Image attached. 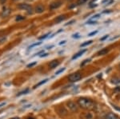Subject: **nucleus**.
<instances>
[{
	"instance_id": "nucleus-1",
	"label": "nucleus",
	"mask_w": 120,
	"mask_h": 119,
	"mask_svg": "<svg viewBox=\"0 0 120 119\" xmlns=\"http://www.w3.org/2000/svg\"><path fill=\"white\" fill-rule=\"evenodd\" d=\"M78 105L84 110H93L94 108V102L87 97H80L78 99Z\"/></svg>"
},
{
	"instance_id": "nucleus-2",
	"label": "nucleus",
	"mask_w": 120,
	"mask_h": 119,
	"mask_svg": "<svg viewBox=\"0 0 120 119\" xmlns=\"http://www.w3.org/2000/svg\"><path fill=\"white\" fill-rule=\"evenodd\" d=\"M82 78V74L79 72H76L74 73V74H71V75H69L68 77V80L71 82H78Z\"/></svg>"
},
{
	"instance_id": "nucleus-3",
	"label": "nucleus",
	"mask_w": 120,
	"mask_h": 119,
	"mask_svg": "<svg viewBox=\"0 0 120 119\" xmlns=\"http://www.w3.org/2000/svg\"><path fill=\"white\" fill-rule=\"evenodd\" d=\"M19 8L22 9V10H25V11H27V12L29 14H31L32 13V7L29 4H26V3H21V4H19Z\"/></svg>"
},
{
	"instance_id": "nucleus-4",
	"label": "nucleus",
	"mask_w": 120,
	"mask_h": 119,
	"mask_svg": "<svg viewBox=\"0 0 120 119\" xmlns=\"http://www.w3.org/2000/svg\"><path fill=\"white\" fill-rule=\"evenodd\" d=\"M11 9L9 8V7H5V8H3V10L1 12V17L3 18H7L11 14Z\"/></svg>"
},
{
	"instance_id": "nucleus-5",
	"label": "nucleus",
	"mask_w": 120,
	"mask_h": 119,
	"mask_svg": "<svg viewBox=\"0 0 120 119\" xmlns=\"http://www.w3.org/2000/svg\"><path fill=\"white\" fill-rule=\"evenodd\" d=\"M67 106H68V108L71 111H77L78 110L77 104L75 102H74V101H69V102H67Z\"/></svg>"
},
{
	"instance_id": "nucleus-6",
	"label": "nucleus",
	"mask_w": 120,
	"mask_h": 119,
	"mask_svg": "<svg viewBox=\"0 0 120 119\" xmlns=\"http://www.w3.org/2000/svg\"><path fill=\"white\" fill-rule=\"evenodd\" d=\"M62 5V3L60 1H57V2H54L52 3L51 5H50V9L51 10H55V9H57L59 8L60 6Z\"/></svg>"
},
{
	"instance_id": "nucleus-7",
	"label": "nucleus",
	"mask_w": 120,
	"mask_h": 119,
	"mask_svg": "<svg viewBox=\"0 0 120 119\" xmlns=\"http://www.w3.org/2000/svg\"><path fill=\"white\" fill-rule=\"evenodd\" d=\"M106 119H120V118L114 113H109L106 115Z\"/></svg>"
},
{
	"instance_id": "nucleus-8",
	"label": "nucleus",
	"mask_w": 120,
	"mask_h": 119,
	"mask_svg": "<svg viewBox=\"0 0 120 119\" xmlns=\"http://www.w3.org/2000/svg\"><path fill=\"white\" fill-rule=\"evenodd\" d=\"M59 65V62L58 60H53L51 61V62H50L49 64V67L51 69H54V68H56Z\"/></svg>"
},
{
	"instance_id": "nucleus-9",
	"label": "nucleus",
	"mask_w": 120,
	"mask_h": 119,
	"mask_svg": "<svg viewBox=\"0 0 120 119\" xmlns=\"http://www.w3.org/2000/svg\"><path fill=\"white\" fill-rule=\"evenodd\" d=\"M44 10H45V8H44L43 6L39 4L35 7V12L38 13V14H41V13H42L44 11Z\"/></svg>"
},
{
	"instance_id": "nucleus-10",
	"label": "nucleus",
	"mask_w": 120,
	"mask_h": 119,
	"mask_svg": "<svg viewBox=\"0 0 120 119\" xmlns=\"http://www.w3.org/2000/svg\"><path fill=\"white\" fill-rule=\"evenodd\" d=\"M86 51V49H84V50H80V51H79L78 53H76L74 55V56L72 57V59H76V58H78L79 57H80L81 55H82L83 54H84L85 52Z\"/></svg>"
},
{
	"instance_id": "nucleus-11",
	"label": "nucleus",
	"mask_w": 120,
	"mask_h": 119,
	"mask_svg": "<svg viewBox=\"0 0 120 119\" xmlns=\"http://www.w3.org/2000/svg\"><path fill=\"white\" fill-rule=\"evenodd\" d=\"M108 52H109V49H108V48H103V49H102L101 50L98 51L97 53V55H105Z\"/></svg>"
},
{
	"instance_id": "nucleus-12",
	"label": "nucleus",
	"mask_w": 120,
	"mask_h": 119,
	"mask_svg": "<svg viewBox=\"0 0 120 119\" xmlns=\"http://www.w3.org/2000/svg\"><path fill=\"white\" fill-rule=\"evenodd\" d=\"M65 18H66V15H64V14L60 15V16L57 17V18H55V22H56V23H59V22H63Z\"/></svg>"
},
{
	"instance_id": "nucleus-13",
	"label": "nucleus",
	"mask_w": 120,
	"mask_h": 119,
	"mask_svg": "<svg viewBox=\"0 0 120 119\" xmlns=\"http://www.w3.org/2000/svg\"><path fill=\"white\" fill-rule=\"evenodd\" d=\"M111 82L114 84H118L120 83V78H118V77H114V78H111Z\"/></svg>"
},
{
	"instance_id": "nucleus-14",
	"label": "nucleus",
	"mask_w": 120,
	"mask_h": 119,
	"mask_svg": "<svg viewBox=\"0 0 120 119\" xmlns=\"http://www.w3.org/2000/svg\"><path fill=\"white\" fill-rule=\"evenodd\" d=\"M48 81V79L46 78V79H44V80H42V82H38V83L37 84V85H35L34 86V88H37V87H38V86H42V84H44V83H46V82Z\"/></svg>"
},
{
	"instance_id": "nucleus-15",
	"label": "nucleus",
	"mask_w": 120,
	"mask_h": 119,
	"mask_svg": "<svg viewBox=\"0 0 120 119\" xmlns=\"http://www.w3.org/2000/svg\"><path fill=\"white\" fill-rule=\"evenodd\" d=\"M92 40H90V41H87V42H85L84 43H82L80 45V47H86V46H88V45H90V44H91L92 43Z\"/></svg>"
},
{
	"instance_id": "nucleus-16",
	"label": "nucleus",
	"mask_w": 120,
	"mask_h": 119,
	"mask_svg": "<svg viewBox=\"0 0 120 119\" xmlns=\"http://www.w3.org/2000/svg\"><path fill=\"white\" fill-rule=\"evenodd\" d=\"M29 90H30L29 89H26V90H22V91H21V92H19V93L17 94V96H20V95H22V94H27Z\"/></svg>"
},
{
	"instance_id": "nucleus-17",
	"label": "nucleus",
	"mask_w": 120,
	"mask_h": 119,
	"mask_svg": "<svg viewBox=\"0 0 120 119\" xmlns=\"http://www.w3.org/2000/svg\"><path fill=\"white\" fill-rule=\"evenodd\" d=\"M90 60H91L90 58H88V59H86V60H84V61H83V62L80 64V66H84L86 64H87L88 62H90Z\"/></svg>"
},
{
	"instance_id": "nucleus-18",
	"label": "nucleus",
	"mask_w": 120,
	"mask_h": 119,
	"mask_svg": "<svg viewBox=\"0 0 120 119\" xmlns=\"http://www.w3.org/2000/svg\"><path fill=\"white\" fill-rule=\"evenodd\" d=\"M86 1H88V0H78L77 1V5H82L84 4L85 3H86Z\"/></svg>"
},
{
	"instance_id": "nucleus-19",
	"label": "nucleus",
	"mask_w": 120,
	"mask_h": 119,
	"mask_svg": "<svg viewBox=\"0 0 120 119\" xmlns=\"http://www.w3.org/2000/svg\"><path fill=\"white\" fill-rule=\"evenodd\" d=\"M23 19H25V17L22 16V15H18V16L16 17V18H15V20L17 21V22H19V21H22Z\"/></svg>"
},
{
	"instance_id": "nucleus-20",
	"label": "nucleus",
	"mask_w": 120,
	"mask_h": 119,
	"mask_svg": "<svg viewBox=\"0 0 120 119\" xmlns=\"http://www.w3.org/2000/svg\"><path fill=\"white\" fill-rule=\"evenodd\" d=\"M36 64H37V62H31V63H30V64H28L27 66H26V67H27V68H31V67H33V66H35Z\"/></svg>"
},
{
	"instance_id": "nucleus-21",
	"label": "nucleus",
	"mask_w": 120,
	"mask_h": 119,
	"mask_svg": "<svg viewBox=\"0 0 120 119\" xmlns=\"http://www.w3.org/2000/svg\"><path fill=\"white\" fill-rule=\"evenodd\" d=\"M49 34H50V33H47V34H44V35H42V37H39V38H38V39H40V40H42V39H44V38H47V36L49 35Z\"/></svg>"
},
{
	"instance_id": "nucleus-22",
	"label": "nucleus",
	"mask_w": 120,
	"mask_h": 119,
	"mask_svg": "<svg viewBox=\"0 0 120 119\" xmlns=\"http://www.w3.org/2000/svg\"><path fill=\"white\" fill-rule=\"evenodd\" d=\"M98 33V30H95V31H92L91 33H90V34H88V36H90V37H91V36L93 35H95L96 34Z\"/></svg>"
},
{
	"instance_id": "nucleus-23",
	"label": "nucleus",
	"mask_w": 120,
	"mask_h": 119,
	"mask_svg": "<svg viewBox=\"0 0 120 119\" xmlns=\"http://www.w3.org/2000/svg\"><path fill=\"white\" fill-rule=\"evenodd\" d=\"M40 44H41V43H34V44H32L31 46H30V47H29V49H30V48H32V47H36V46L40 45Z\"/></svg>"
},
{
	"instance_id": "nucleus-24",
	"label": "nucleus",
	"mask_w": 120,
	"mask_h": 119,
	"mask_svg": "<svg viewBox=\"0 0 120 119\" xmlns=\"http://www.w3.org/2000/svg\"><path fill=\"white\" fill-rule=\"evenodd\" d=\"M65 70V68H62V69H60V70H58L57 72L55 73V74H59L60 73H62V72H63Z\"/></svg>"
},
{
	"instance_id": "nucleus-25",
	"label": "nucleus",
	"mask_w": 120,
	"mask_h": 119,
	"mask_svg": "<svg viewBox=\"0 0 120 119\" xmlns=\"http://www.w3.org/2000/svg\"><path fill=\"white\" fill-rule=\"evenodd\" d=\"M86 23L87 24H96L97 23V22H96V21H93V20H90V21H88L87 22H86Z\"/></svg>"
},
{
	"instance_id": "nucleus-26",
	"label": "nucleus",
	"mask_w": 120,
	"mask_h": 119,
	"mask_svg": "<svg viewBox=\"0 0 120 119\" xmlns=\"http://www.w3.org/2000/svg\"><path fill=\"white\" fill-rule=\"evenodd\" d=\"M99 16H100V14H95V15H94V16L92 17V18H91V19H90V20H94V18H98V17H99Z\"/></svg>"
},
{
	"instance_id": "nucleus-27",
	"label": "nucleus",
	"mask_w": 120,
	"mask_h": 119,
	"mask_svg": "<svg viewBox=\"0 0 120 119\" xmlns=\"http://www.w3.org/2000/svg\"><path fill=\"white\" fill-rule=\"evenodd\" d=\"M108 36H109V35H105V36H104V37L101 38H100V41H104V40L106 39V38H108Z\"/></svg>"
},
{
	"instance_id": "nucleus-28",
	"label": "nucleus",
	"mask_w": 120,
	"mask_h": 119,
	"mask_svg": "<svg viewBox=\"0 0 120 119\" xmlns=\"http://www.w3.org/2000/svg\"><path fill=\"white\" fill-rule=\"evenodd\" d=\"M6 2H7V0H0V4L4 5L6 3Z\"/></svg>"
},
{
	"instance_id": "nucleus-29",
	"label": "nucleus",
	"mask_w": 120,
	"mask_h": 119,
	"mask_svg": "<svg viewBox=\"0 0 120 119\" xmlns=\"http://www.w3.org/2000/svg\"><path fill=\"white\" fill-rule=\"evenodd\" d=\"M94 7H97V4H93V3H90V8H93Z\"/></svg>"
},
{
	"instance_id": "nucleus-30",
	"label": "nucleus",
	"mask_w": 120,
	"mask_h": 119,
	"mask_svg": "<svg viewBox=\"0 0 120 119\" xmlns=\"http://www.w3.org/2000/svg\"><path fill=\"white\" fill-rule=\"evenodd\" d=\"M102 13H104V14H106V13H111V11H110V10H106V11H102Z\"/></svg>"
},
{
	"instance_id": "nucleus-31",
	"label": "nucleus",
	"mask_w": 120,
	"mask_h": 119,
	"mask_svg": "<svg viewBox=\"0 0 120 119\" xmlns=\"http://www.w3.org/2000/svg\"><path fill=\"white\" fill-rule=\"evenodd\" d=\"M115 91H120V86H117V87H115Z\"/></svg>"
},
{
	"instance_id": "nucleus-32",
	"label": "nucleus",
	"mask_w": 120,
	"mask_h": 119,
	"mask_svg": "<svg viewBox=\"0 0 120 119\" xmlns=\"http://www.w3.org/2000/svg\"><path fill=\"white\" fill-rule=\"evenodd\" d=\"M6 40V38L4 37V38H1V39H0V43H3V42H4Z\"/></svg>"
},
{
	"instance_id": "nucleus-33",
	"label": "nucleus",
	"mask_w": 120,
	"mask_h": 119,
	"mask_svg": "<svg viewBox=\"0 0 120 119\" xmlns=\"http://www.w3.org/2000/svg\"><path fill=\"white\" fill-rule=\"evenodd\" d=\"M48 55V54H42V55H40V57H46V56H47Z\"/></svg>"
},
{
	"instance_id": "nucleus-34",
	"label": "nucleus",
	"mask_w": 120,
	"mask_h": 119,
	"mask_svg": "<svg viewBox=\"0 0 120 119\" xmlns=\"http://www.w3.org/2000/svg\"><path fill=\"white\" fill-rule=\"evenodd\" d=\"M73 22H75V20H72V21H71V22H69L67 25H68V24H69V25H71V24H72Z\"/></svg>"
},
{
	"instance_id": "nucleus-35",
	"label": "nucleus",
	"mask_w": 120,
	"mask_h": 119,
	"mask_svg": "<svg viewBox=\"0 0 120 119\" xmlns=\"http://www.w3.org/2000/svg\"><path fill=\"white\" fill-rule=\"evenodd\" d=\"M6 105V103H5V102L2 103V104H1V105H0V108H1V107H2V106H3V105Z\"/></svg>"
},
{
	"instance_id": "nucleus-36",
	"label": "nucleus",
	"mask_w": 120,
	"mask_h": 119,
	"mask_svg": "<svg viewBox=\"0 0 120 119\" xmlns=\"http://www.w3.org/2000/svg\"><path fill=\"white\" fill-rule=\"evenodd\" d=\"M65 43H66V41H62L59 44H60V45H62V44H64Z\"/></svg>"
},
{
	"instance_id": "nucleus-37",
	"label": "nucleus",
	"mask_w": 120,
	"mask_h": 119,
	"mask_svg": "<svg viewBox=\"0 0 120 119\" xmlns=\"http://www.w3.org/2000/svg\"><path fill=\"white\" fill-rule=\"evenodd\" d=\"M11 119H19V118H11Z\"/></svg>"
},
{
	"instance_id": "nucleus-38",
	"label": "nucleus",
	"mask_w": 120,
	"mask_h": 119,
	"mask_svg": "<svg viewBox=\"0 0 120 119\" xmlns=\"http://www.w3.org/2000/svg\"><path fill=\"white\" fill-rule=\"evenodd\" d=\"M27 119H34V118H28Z\"/></svg>"
}]
</instances>
